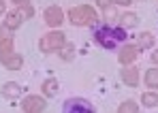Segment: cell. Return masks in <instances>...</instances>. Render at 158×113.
Instances as JSON below:
<instances>
[{
	"mask_svg": "<svg viewBox=\"0 0 158 113\" xmlns=\"http://www.w3.org/2000/svg\"><path fill=\"white\" fill-rule=\"evenodd\" d=\"M128 34H126V28H113L109 24H101L94 28V41L103 47V49H115L120 45V41H126Z\"/></svg>",
	"mask_w": 158,
	"mask_h": 113,
	"instance_id": "6da1fadb",
	"label": "cell"
},
{
	"mask_svg": "<svg viewBox=\"0 0 158 113\" xmlns=\"http://www.w3.org/2000/svg\"><path fill=\"white\" fill-rule=\"evenodd\" d=\"M69 19L73 26H90V24H96L98 17H96V11L88 4H81V6H73L71 13H69Z\"/></svg>",
	"mask_w": 158,
	"mask_h": 113,
	"instance_id": "7a4b0ae2",
	"label": "cell"
},
{
	"mask_svg": "<svg viewBox=\"0 0 158 113\" xmlns=\"http://www.w3.org/2000/svg\"><path fill=\"white\" fill-rule=\"evenodd\" d=\"M62 47H66V36L64 32H49L39 41V49L49 54V51H62Z\"/></svg>",
	"mask_w": 158,
	"mask_h": 113,
	"instance_id": "3957f363",
	"label": "cell"
},
{
	"mask_svg": "<svg viewBox=\"0 0 158 113\" xmlns=\"http://www.w3.org/2000/svg\"><path fill=\"white\" fill-rule=\"evenodd\" d=\"M62 113H96L94 105L85 98H69L64 103V109Z\"/></svg>",
	"mask_w": 158,
	"mask_h": 113,
	"instance_id": "277c9868",
	"label": "cell"
},
{
	"mask_svg": "<svg viewBox=\"0 0 158 113\" xmlns=\"http://www.w3.org/2000/svg\"><path fill=\"white\" fill-rule=\"evenodd\" d=\"M22 111H26V113L45 111V98H41V96H26L22 100Z\"/></svg>",
	"mask_w": 158,
	"mask_h": 113,
	"instance_id": "5b68a950",
	"label": "cell"
},
{
	"mask_svg": "<svg viewBox=\"0 0 158 113\" xmlns=\"http://www.w3.org/2000/svg\"><path fill=\"white\" fill-rule=\"evenodd\" d=\"M62 22H64V13H62V9L60 6H47L45 9V24L47 26H62Z\"/></svg>",
	"mask_w": 158,
	"mask_h": 113,
	"instance_id": "8992f818",
	"label": "cell"
},
{
	"mask_svg": "<svg viewBox=\"0 0 158 113\" xmlns=\"http://www.w3.org/2000/svg\"><path fill=\"white\" fill-rule=\"evenodd\" d=\"M139 56V47L137 45H124L122 49H120V54H118V60L124 64V66H131L132 62L137 60Z\"/></svg>",
	"mask_w": 158,
	"mask_h": 113,
	"instance_id": "52a82bcc",
	"label": "cell"
},
{
	"mask_svg": "<svg viewBox=\"0 0 158 113\" xmlns=\"http://www.w3.org/2000/svg\"><path fill=\"white\" fill-rule=\"evenodd\" d=\"M120 77H122V81L126 85H131V87H135V85L139 83V71L135 68V66H124L122 68V73H120Z\"/></svg>",
	"mask_w": 158,
	"mask_h": 113,
	"instance_id": "ba28073f",
	"label": "cell"
},
{
	"mask_svg": "<svg viewBox=\"0 0 158 113\" xmlns=\"http://www.w3.org/2000/svg\"><path fill=\"white\" fill-rule=\"evenodd\" d=\"M0 62H2L6 68H11V71H19V68L24 66V58L19 56V54H9V56L0 58Z\"/></svg>",
	"mask_w": 158,
	"mask_h": 113,
	"instance_id": "9c48e42d",
	"label": "cell"
},
{
	"mask_svg": "<svg viewBox=\"0 0 158 113\" xmlns=\"http://www.w3.org/2000/svg\"><path fill=\"white\" fill-rule=\"evenodd\" d=\"M0 92H2V96H4V98H17V96L22 94V85L15 83V81H13V83H4Z\"/></svg>",
	"mask_w": 158,
	"mask_h": 113,
	"instance_id": "30bf717a",
	"label": "cell"
},
{
	"mask_svg": "<svg viewBox=\"0 0 158 113\" xmlns=\"http://www.w3.org/2000/svg\"><path fill=\"white\" fill-rule=\"evenodd\" d=\"M22 22H24V15H22L19 11H11V13L6 15V19H4V26H9L11 30H15V28L22 26Z\"/></svg>",
	"mask_w": 158,
	"mask_h": 113,
	"instance_id": "8fae6325",
	"label": "cell"
},
{
	"mask_svg": "<svg viewBox=\"0 0 158 113\" xmlns=\"http://www.w3.org/2000/svg\"><path fill=\"white\" fill-rule=\"evenodd\" d=\"M43 92H45V96H56L58 94V81L56 79H45L43 81Z\"/></svg>",
	"mask_w": 158,
	"mask_h": 113,
	"instance_id": "7c38bea8",
	"label": "cell"
},
{
	"mask_svg": "<svg viewBox=\"0 0 158 113\" xmlns=\"http://www.w3.org/2000/svg\"><path fill=\"white\" fill-rule=\"evenodd\" d=\"M137 22H139V17H137L135 13H124V15L120 17L122 28H132V26H137Z\"/></svg>",
	"mask_w": 158,
	"mask_h": 113,
	"instance_id": "4fadbf2b",
	"label": "cell"
},
{
	"mask_svg": "<svg viewBox=\"0 0 158 113\" xmlns=\"http://www.w3.org/2000/svg\"><path fill=\"white\" fill-rule=\"evenodd\" d=\"M141 103H143L145 107H156L158 105L156 92H143V94H141Z\"/></svg>",
	"mask_w": 158,
	"mask_h": 113,
	"instance_id": "5bb4252c",
	"label": "cell"
},
{
	"mask_svg": "<svg viewBox=\"0 0 158 113\" xmlns=\"http://www.w3.org/2000/svg\"><path fill=\"white\" fill-rule=\"evenodd\" d=\"M154 45V34H150V32H143L141 36H139V49H148V47H152Z\"/></svg>",
	"mask_w": 158,
	"mask_h": 113,
	"instance_id": "9a60e30c",
	"label": "cell"
},
{
	"mask_svg": "<svg viewBox=\"0 0 158 113\" xmlns=\"http://www.w3.org/2000/svg\"><path fill=\"white\" fill-rule=\"evenodd\" d=\"M145 85L148 87H158V68H150L145 73Z\"/></svg>",
	"mask_w": 158,
	"mask_h": 113,
	"instance_id": "2e32d148",
	"label": "cell"
},
{
	"mask_svg": "<svg viewBox=\"0 0 158 113\" xmlns=\"http://www.w3.org/2000/svg\"><path fill=\"white\" fill-rule=\"evenodd\" d=\"M118 113H139V105H137L135 100H124V103L120 105Z\"/></svg>",
	"mask_w": 158,
	"mask_h": 113,
	"instance_id": "e0dca14e",
	"label": "cell"
},
{
	"mask_svg": "<svg viewBox=\"0 0 158 113\" xmlns=\"http://www.w3.org/2000/svg\"><path fill=\"white\" fill-rule=\"evenodd\" d=\"M13 54V38H6V41H0V58Z\"/></svg>",
	"mask_w": 158,
	"mask_h": 113,
	"instance_id": "ac0fdd59",
	"label": "cell"
},
{
	"mask_svg": "<svg viewBox=\"0 0 158 113\" xmlns=\"http://www.w3.org/2000/svg\"><path fill=\"white\" fill-rule=\"evenodd\" d=\"M6 38H13V30L2 24V26H0V41H6Z\"/></svg>",
	"mask_w": 158,
	"mask_h": 113,
	"instance_id": "d6986e66",
	"label": "cell"
},
{
	"mask_svg": "<svg viewBox=\"0 0 158 113\" xmlns=\"http://www.w3.org/2000/svg\"><path fill=\"white\" fill-rule=\"evenodd\" d=\"M105 11V19L107 22H113L115 17H118V11H115V6H109V9H103Z\"/></svg>",
	"mask_w": 158,
	"mask_h": 113,
	"instance_id": "ffe728a7",
	"label": "cell"
},
{
	"mask_svg": "<svg viewBox=\"0 0 158 113\" xmlns=\"http://www.w3.org/2000/svg\"><path fill=\"white\" fill-rule=\"evenodd\" d=\"M19 13H22L24 17H32V15H34V9H32L30 4H22V6H19Z\"/></svg>",
	"mask_w": 158,
	"mask_h": 113,
	"instance_id": "44dd1931",
	"label": "cell"
},
{
	"mask_svg": "<svg viewBox=\"0 0 158 113\" xmlns=\"http://www.w3.org/2000/svg\"><path fill=\"white\" fill-rule=\"evenodd\" d=\"M98 2V6H103V9H109V6H113V2L111 0H96Z\"/></svg>",
	"mask_w": 158,
	"mask_h": 113,
	"instance_id": "7402d4cb",
	"label": "cell"
},
{
	"mask_svg": "<svg viewBox=\"0 0 158 113\" xmlns=\"http://www.w3.org/2000/svg\"><path fill=\"white\" fill-rule=\"evenodd\" d=\"M111 2H115V4H122V6H128V4H131V0H111Z\"/></svg>",
	"mask_w": 158,
	"mask_h": 113,
	"instance_id": "603a6c76",
	"label": "cell"
},
{
	"mask_svg": "<svg viewBox=\"0 0 158 113\" xmlns=\"http://www.w3.org/2000/svg\"><path fill=\"white\" fill-rule=\"evenodd\" d=\"M13 4H17V6H22V4H28V0H13Z\"/></svg>",
	"mask_w": 158,
	"mask_h": 113,
	"instance_id": "cb8c5ba5",
	"label": "cell"
},
{
	"mask_svg": "<svg viewBox=\"0 0 158 113\" xmlns=\"http://www.w3.org/2000/svg\"><path fill=\"white\" fill-rule=\"evenodd\" d=\"M152 62H154V64H158V49L152 54Z\"/></svg>",
	"mask_w": 158,
	"mask_h": 113,
	"instance_id": "d4e9b609",
	"label": "cell"
},
{
	"mask_svg": "<svg viewBox=\"0 0 158 113\" xmlns=\"http://www.w3.org/2000/svg\"><path fill=\"white\" fill-rule=\"evenodd\" d=\"M4 13V0H0V15Z\"/></svg>",
	"mask_w": 158,
	"mask_h": 113,
	"instance_id": "484cf974",
	"label": "cell"
}]
</instances>
